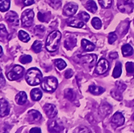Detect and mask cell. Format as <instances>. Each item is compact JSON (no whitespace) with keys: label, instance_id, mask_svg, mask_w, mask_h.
I'll return each instance as SVG.
<instances>
[{"label":"cell","instance_id":"8","mask_svg":"<svg viewBox=\"0 0 134 133\" xmlns=\"http://www.w3.org/2000/svg\"><path fill=\"white\" fill-rule=\"evenodd\" d=\"M79 9L78 5L74 3H67L64 9H63V12L65 16H74L76 12H77Z\"/></svg>","mask_w":134,"mask_h":133},{"label":"cell","instance_id":"43","mask_svg":"<svg viewBox=\"0 0 134 133\" xmlns=\"http://www.w3.org/2000/svg\"><path fill=\"white\" fill-rule=\"evenodd\" d=\"M25 6H30L34 3V0H22Z\"/></svg>","mask_w":134,"mask_h":133},{"label":"cell","instance_id":"24","mask_svg":"<svg viewBox=\"0 0 134 133\" xmlns=\"http://www.w3.org/2000/svg\"><path fill=\"white\" fill-rule=\"evenodd\" d=\"M64 95H65V98L66 99H68L69 101H73L76 98V95H75L74 92L71 89H65V93H64Z\"/></svg>","mask_w":134,"mask_h":133},{"label":"cell","instance_id":"4","mask_svg":"<svg viewBox=\"0 0 134 133\" xmlns=\"http://www.w3.org/2000/svg\"><path fill=\"white\" fill-rule=\"evenodd\" d=\"M24 68L20 65H15L7 73V78L10 80H15L23 76Z\"/></svg>","mask_w":134,"mask_h":133},{"label":"cell","instance_id":"19","mask_svg":"<svg viewBox=\"0 0 134 133\" xmlns=\"http://www.w3.org/2000/svg\"><path fill=\"white\" fill-rule=\"evenodd\" d=\"M88 90L91 93H92L94 95H99L105 91V89L103 87L97 86V85H91Z\"/></svg>","mask_w":134,"mask_h":133},{"label":"cell","instance_id":"1","mask_svg":"<svg viewBox=\"0 0 134 133\" xmlns=\"http://www.w3.org/2000/svg\"><path fill=\"white\" fill-rule=\"evenodd\" d=\"M62 38V33L59 31H53L48 36L45 47L48 51L54 52L57 50Z\"/></svg>","mask_w":134,"mask_h":133},{"label":"cell","instance_id":"25","mask_svg":"<svg viewBox=\"0 0 134 133\" xmlns=\"http://www.w3.org/2000/svg\"><path fill=\"white\" fill-rule=\"evenodd\" d=\"M122 73V68H121V63H117L116 66H115L112 75L114 78H118L120 76V75Z\"/></svg>","mask_w":134,"mask_h":133},{"label":"cell","instance_id":"2","mask_svg":"<svg viewBox=\"0 0 134 133\" xmlns=\"http://www.w3.org/2000/svg\"><path fill=\"white\" fill-rule=\"evenodd\" d=\"M43 75L41 71L35 68H32L27 71L26 74V81L31 86H36L41 83Z\"/></svg>","mask_w":134,"mask_h":133},{"label":"cell","instance_id":"48","mask_svg":"<svg viewBox=\"0 0 134 133\" xmlns=\"http://www.w3.org/2000/svg\"><path fill=\"white\" fill-rule=\"evenodd\" d=\"M0 133H8V131L6 130H2V131H0Z\"/></svg>","mask_w":134,"mask_h":133},{"label":"cell","instance_id":"13","mask_svg":"<svg viewBox=\"0 0 134 133\" xmlns=\"http://www.w3.org/2000/svg\"><path fill=\"white\" fill-rule=\"evenodd\" d=\"M27 118H28V122H35L40 121L42 119L41 114L36 110H31L27 113Z\"/></svg>","mask_w":134,"mask_h":133},{"label":"cell","instance_id":"17","mask_svg":"<svg viewBox=\"0 0 134 133\" xmlns=\"http://www.w3.org/2000/svg\"><path fill=\"white\" fill-rule=\"evenodd\" d=\"M82 48L85 51H87V52H91V51H93L95 48L94 45L89 42L88 40L87 39H82Z\"/></svg>","mask_w":134,"mask_h":133},{"label":"cell","instance_id":"29","mask_svg":"<svg viewBox=\"0 0 134 133\" xmlns=\"http://www.w3.org/2000/svg\"><path fill=\"white\" fill-rule=\"evenodd\" d=\"M54 64L56 65V66H57V68H58L60 71L65 69V66H66V63H65L64 60L61 59H56V60L54 61Z\"/></svg>","mask_w":134,"mask_h":133},{"label":"cell","instance_id":"10","mask_svg":"<svg viewBox=\"0 0 134 133\" xmlns=\"http://www.w3.org/2000/svg\"><path fill=\"white\" fill-rule=\"evenodd\" d=\"M81 61L82 63L89 66L90 68H92V66L95 64L97 61V55L95 54H87L81 57Z\"/></svg>","mask_w":134,"mask_h":133},{"label":"cell","instance_id":"22","mask_svg":"<svg viewBox=\"0 0 134 133\" xmlns=\"http://www.w3.org/2000/svg\"><path fill=\"white\" fill-rule=\"evenodd\" d=\"M122 54L124 56H130L133 54V49L132 47L129 45V44H126V45H124L122 46Z\"/></svg>","mask_w":134,"mask_h":133},{"label":"cell","instance_id":"16","mask_svg":"<svg viewBox=\"0 0 134 133\" xmlns=\"http://www.w3.org/2000/svg\"><path fill=\"white\" fill-rule=\"evenodd\" d=\"M27 99V94L25 92H20L19 93H17V95L15 96V101L18 105H24V104L26 103Z\"/></svg>","mask_w":134,"mask_h":133},{"label":"cell","instance_id":"6","mask_svg":"<svg viewBox=\"0 0 134 133\" xmlns=\"http://www.w3.org/2000/svg\"><path fill=\"white\" fill-rule=\"evenodd\" d=\"M109 69V63L108 62V60H106L105 59H101L96 68H95V73L99 74V75H103L105 72H107V71Z\"/></svg>","mask_w":134,"mask_h":133},{"label":"cell","instance_id":"28","mask_svg":"<svg viewBox=\"0 0 134 133\" xmlns=\"http://www.w3.org/2000/svg\"><path fill=\"white\" fill-rule=\"evenodd\" d=\"M87 9L89 12H91L92 13H94L95 12L97 11V5L94 1L90 0V1H88L87 3Z\"/></svg>","mask_w":134,"mask_h":133},{"label":"cell","instance_id":"15","mask_svg":"<svg viewBox=\"0 0 134 133\" xmlns=\"http://www.w3.org/2000/svg\"><path fill=\"white\" fill-rule=\"evenodd\" d=\"M6 21L14 26L19 25V17L15 12H10L6 15Z\"/></svg>","mask_w":134,"mask_h":133},{"label":"cell","instance_id":"46","mask_svg":"<svg viewBox=\"0 0 134 133\" xmlns=\"http://www.w3.org/2000/svg\"><path fill=\"white\" fill-rule=\"evenodd\" d=\"M125 3L130 4V5H134V0H124Z\"/></svg>","mask_w":134,"mask_h":133},{"label":"cell","instance_id":"12","mask_svg":"<svg viewBox=\"0 0 134 133\" xmlns=\"http://www.w3.org/2000/svg\"><path fill=\"white\" fill-rule=\"evenodd\" d=\"M10 112V106L8 102L3 99H0V117H5L9 115Z\"/></svg>","mask_w":134,"mask_h":133},{"label":"cell","instance_id":"31","mask_svg":"<svg viewBox=\"0 0 134 133\" xmlns=\"http://www.w3.org/2000/svg\"><path fill=\"white\" fill-rule=\"evenodd\" d=\"M122 92L120 91L118 89H113L111 90V96L115 98V99H116L118 101H120L122 100Z\"/></svg>","mask_w":134,"mask_h":133},{"label":"cell","instance_id":"18","mask_svg":"<svg viewBox=\"0 0 134 133\" xmlns=\"http://www.w3.org/2000/svg\"><path fill=\"white\" fill-rule=\"evenodd\" d=\"M30 95H31V98L33 101H39L42 98V92L39 89H33L31 91Z\"/></svg>","mask_w":134,"mask_h":133},{"label":"cell","instance_id":"21","mask_svg":"<svg viewBox=\"0 0 134 133\" xmlns=\"http://www.w3.org/2000/svg\"><path fill=\"white\" fill-rule=\"evenodd\" d=\"M11 0H0V12H7L10 8Z\"/></svg>","mask_w":134,"mask_h":133},{"label":"cell","instance_id":"3","mask_svg":"<svg viewBox=\"0 0 134 133\" xmlns=\"http://www.w3.org/2000/svg\"><path fill=\"white\" fill-rule=\"evenodd\" d=\"M57 85H58V81L53 76L45 77L41 81V88L43 90L49 93L54 92L57 88Z\"/></svg>","mask_w":134,"mask_h":133},{"label":"cell","instance_id":"5","mask_svg":"<svg viewBox=\"0 0 134 133\" xmlns=\"http://www.w3.org/2000/svg\"><path fill=\"white\" fill-rule=\"evenodd\" d=\"M34 12L31 9H27L25 10L21 16V21L22 24L24 27H30L32 26L33 23V19H34Z\"/></svg>","mask_w":134,"mask_h":133},{"label":"cell","instance_id":"27","mask_svg":"<svg viewBox=\"0 0 134 133\" xmlns=\"http://www.w3.org/2000/svg\"><path fill=\"white\" fill-rule=\"evenodd\" d=\"M18 37H19V39L22 42H27L30 40V36L23 30H20V32H19Z\"/></svg>","mask_w":134,"mask_h":133},{"label":"cell","instance_id":"32","mask_svg":"<svg viewBox=\"0 0 134 133\" xmlns=\"http://www.w3.org/2000/svg\"><path fill=\"white\" fill-rule=\"evenodd\" d=\"M20 62L23 64H27L32 62V57L30 55H23L20 58Z\"/></svg>","mask_w":134,"mask_h":133},{"label":"cell","instance_id":"36","mask_svg":"<svg viewBox=\"0 0 134 133\" xmlns=\"http://www.w3.org/2000/svg\"><path fill=\"white\" fill-rule=\"evenodd\" d=\"M8 36V33L7 31V28L3 24H0V37L2 38H6Z\"/></svg>","mask_w":134,"mask_h":133},{"label":"cell","instance_id":"47","mask_svg":"<svg viewBox=\"0 0 134 133\" xmlns=\"http://www.w3.org/2000/svg\"><path fill=\"white\" fill-rule=\"evenodd\" d=\"M2 56H3V49L1 45H0V57H2Z\"/></svg>","mask_w":134,"mask_h":133},{"label":"cell","instance_id":"20","mask_svg":"<svg viewBox=\"0 0 134 133\" xmlns=\"http://www.w3.org/2000/svg\"><path fill=\"white\" fill-rule=\"evenodd\" d=\"M111 108L109 105H107V104H103L99 108V115H102L103 117H105L108 115L109 114L111 113Z\"/></svg>","mask_w":134,"mask_h":133},{"label":"cell","instance_id":"9","mask_svg":"<svg viewBox=\"0 0 134 133\" xmlns=\"http://www.w3.org/2000/svg\"><path fill=\"white\" fill-rule=\"evenodd\" d=\"M48 130L50 133H60L63 130V126L57 120H52L49 123Z\"/></svg>","mask_w":134,"mask_h":133},{"label":"cell","instance_id":"39","mask_svg":"<svg viewBox=\"0 0 134 133\" xmlns=\"http://www.w3.org/2000/svg\"><path fill=\"white\" fill-rule=\"evenodd\" d=\"M117 39V36L115 33H110L108 34V43L109 44H112Z\"/></svg>","mask_w":134,"mask_h":133},{"label":"cell","instance_id":"38","mask_svg":"<svg viewBox=\"0 0 134 133\" xmlns=\"http://www.w3.org/2000/svg\"><path fill=\"white\" fill-rule=\"evenodd\" d=\"M79 17L81 19V20L83 21V22H87L90 19V16L89 14H87V12H80V14L79 15Z\"/></svg>","mask_w":134,"mask_h":133},{"label":"cell","instance_id":"35","mask_svg":"<svg viewBox=\"0 0 134 133\" xmlns=\"http://www.w3.org/2000/svg\"><path fill=\"white\" fill-rule=\"evenodd\" d=\"M74 133H91V131L86 127H78L74 131Z\"/></svg>","mask_w":134,"mask_h":133},{"label":"cell","instance_id":"7","mask_svg":"<svg viewBox=\"0 0 134 133\" xmlns=\"http://www.w3.org/2000/svg\"><path fill=\"white\" fill-rule=\"evenodd\" d=\"M111 122L112 127H120V126L124 125V117L122 115V113L116 112V114H115V115L111 118Z\"/></svg>","mask_w":134,"mask_h":133},{"label":"cell","instance_id":"41","mask_svg":"<svg viewBox=\"0 0 134 133\" xmlns=\"http://www.w3.org/2000/svg\"><path fill=\"white\" fill-rule=\"evenodd\" d=\"M37 17H38V20L41 22H44L45 21V15L44 14H42L41 12H39L37 15Z\"/></svg>","mask_w":134,"mask_h":133},{"label":"cell","instance_id":"23","mask_svg":"<svg viewBox=\"0 0 134 133\" xmlns=\"http://www.w3.org/2000/svg\"><path fill=\"white\" fill-rule=\"evenodd\" d=\"M76 45V39L74 37H70L65 41V46L67 50H72Z\"/></svg>","mask_w":134,"mask_h":133},{"label":"cell","instance_id":"11","mask_svg":"<svg viewBox=\"0 0 134 133\" xmlns=\"http://www.w3.org/2000/svg\"><path fill=\"white\" fill-rule=\"evenodd\" d=\"M44 110L47 117L49 119H53L56 117V115H57V107L54 105H53V104H45L44 106Z\"/></svg>","mask_w":134,"mask_h":133},{"label":"cell","instance_id":"26","mask_svg":"<svg viewBox=\"0 0 134 133\" xmlns=\"http://www.w3.org/2000/svg\"><path fill=\"white\" fill-rule=\"evenodd\" d=\"M42 46H43V44L40 41H35L32 45V49L34 52L36 53H40L42 50Z\"/></svg>","mask_w":134,"mask_h":133},{"label":"cell","instance_id":"40","mask_svg":"<svg viewBox=\"0 0 134 133\" xmlns=\"http://www.w3.org/2000/svg\"><path fill=\"white\" fill-rule=\"evenodd\" d=\"M73 75H74V72L71 69H69V70H67L65 72V77L67 78V79H70L73 76Z\"/></svg>","mask_w":134,"mask_h":133},{"label":"cell","instance_id":"37","mask_svg":"<svg viewBox=\"0 0 134 133\" xmlns=\"http://www.w3.org/2000/svg\"><path fill=\"white\" fill-rule=\"evenodd\" d=\"M49 4L54 9H58L62 5V1L61 0H50Z\"/></svg>","mask_w":134,"mask_h":133},{"label":"cell","instance_id":"45","mask_svg":"<svg viewBox=\"0 0 134 133\" xmlns=\"http://www.w3.org/2000/svg\"><path fill=\"white\" fill-rule=\"evenodd\" d=\"M110 58L112 59L118 58V54H117V53H111V54H110Z\"/></svg>","mask_w":134,"mask_h":133},{"label":"cell","instance_id":"42","mask_svg":"<svg viewBox=\"0 0 134 133\" xmlns=\"http://www.w3.org/2000/svg\"><path fill=\"white\" fill-rule=\"evenodd\" d=\"M29 133H41V130L39 127H33L29 131Z\"/></svg>","mask_w":134,"mask_h":133},{"label":"cell","instance_id":"33","mask_svg":"<svg viewBox=\"0 0 134 133\" xmlns=\"http://www.w3.org/2000/svg\"><path fill=\"white\" fill-rule=\"evenodd\" d=\"M126 71L129 75L134 74V63L128 62L126 63Z\"/></svg>","mask_w":134,"mask_h":133},{"label":"cell","instance_id":"44","mask_svg":"<svg viewBox=\"0 0 134 133\" xmlns=\"http://www.w3.org/2000/svg\"><path fill=\"white\" fill-rule=\"evenodd\" d=\"M36 33H38V31H41V33L42 32H44V27L43 26H41V25H38V26H36Z\"/></svg>","mask_w":134,"mask_h":133},{"label":"cell","instance_id":"14","mask_svg":"<svg viewBox=\"0 0 134 133\" xmlns=\"http://www.w3.org/2000/svg\"><path fill=\"white\" fill-rule=\"evenodd\" d=\"M66 23L69 26L71 27H74V28H85L86 25H85V22H83L82 20H79L78 18H71L69 19V20L66 21Z\"/></svg>","mask_w":134,"mask_h":133},{"label":"cell","instance_id":"34","mask_svg":"<svg viewBox=\"0 0 134 133\" xmlns=\"http://www.w3.org/2000/svg\"><path fill=\"white\" fill-rule=\"evenodd\" d=\"M99 3L101 7L104 8H109L111 6L112 0H99Z\"/></svg>","mask_w":134,"mask_h":133},{"label":"cell","instance_id":"30","mask_svg":"<svg viewBox=\"0 0 134 133\" xmlns=\"http://www.w3.org/2000/svg\"><path fill=\"white\" fill-rule=\"evenodd\" d=\"M91 24L95 29H99V28H101V27H102V22L98 17H94L92 19Z\"/></svg>","mask_w":134,"mask_h":133}]
</instances>
